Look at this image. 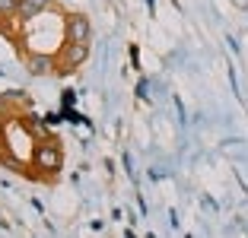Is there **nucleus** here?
Returning a JSON list of instances; mask_svg holds the SVG:
<instances>
[{"label":"nucleus","mask_w":248,"mask_h":238,"mask_svg":"<svg viewBox=\"0 0 248 238\" xmlns=\"http://www.w3.org/2000/svg\"><path fill=\"white\" fill-rule=\"evenodd\" d=\"M29 70L38 73V76H45V73L54 70V60L48 58V54H32V58H29Z\"/></svg>","instance_id":"obj_3"},{"label":"nucleus","mask_w":248,"mask_h":238,"mask_svg":"<svg viewBox=\"0 0 248 238\" xmlns=\"http://www.w3.org/2000/svg\"><path fill=\"white\" fill-rule=\"evenodd\" d=\"M48 3H51V0H19V16L22 19H35L38 13L48 10Z\"/></svg>","instance_id":"obj_2"},{"label":"nucleus","mask_w":248,"mask_h":238,"mask_svg":"<svg viewBox=\"0 0 248 238\" xmlns=\"http://www.w3.org/2000/svg\"><path fill=\"white\" fill-rule=\"evenodd\" d=\"M7 10H19L16 0H0V13H7Z\"/></svg>","instance_id":"obj_4"},{"label":"nucleus","mask_w":248,"mask_h":238,"mask_svg":"<svg viewBox=\"0 0 248 238\" xmlns=\"http://www.w3.org/2000/svg\"><path fill=\"white\" fill-rule=\"evenodd\" d=\"M67 35H70V45H86L89 38V22L83 16H73L70 26H67Z\"/></svg>","instance_id":"obj_1"}]
</instances>
